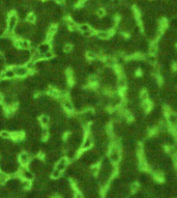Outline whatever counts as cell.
Segmentation results:
<instances>
[{
    "instance_id": "obj_1",
    "label": "cell",
    "mask_w": 177,
    "mask_h": 198,
    "mask_svg": "<svg viewBox=\"0 0 177 198\" xmlns=\"http://www.w3.org/2000/svg\"><path fill=\"white\" fill-rule=\"evenodd\" d=\"M109 160L113 166H118L119 162L121 161V149L118 142L112 141L109 148Z\"/></svg>"
},
{
    "instance_id": "obj_2",
    "label": "cell",
    "mask_w": 177,
    "mask_h": 198,
    "mask_svg": "<svg viewBox=\"0 0 177 198\" xmlns=\"http://www.w3.org/2000/svg\"><path fill=\"white\" fill-rule=\"evenodd\" d=\"M14 45L19 50H28L31 48V42L24 38V37L16 36L14 40Z\"/></svg>"
},
{
    "instance_id": "obj_3",
    "label": "cell",
    "mask_w": 177,
    "mask_h": 198,
    "mask_svg": "<svg viewBox=\"0 0 177 198\" xmlns=\"http://www.w3.org/2000/svg\"><path fill=\"white\" fill-rule=\"evenodd\" d=\"M94 145V141H93V137L90 134V132H88L86 134V136L83 139V142L81 144V150L82 152H86V150H89L91 149Z\"/></svg>"
},
{
    "instance_id": "obj_4",
    "label": "cell",
    "mask_w": 177,
    "mask_h": 198,
    "mask_svg": "<svg viewBox=\"0 0 177 198\" xmlns=\"http://www.w3.org/2000/svg\"><path fill=\"white\" fill-rule=\"evenodd\" d=\"M31 161V156L28 152H22L18 155V163L20 164L21 166H28V164Z\"/></svg>"
},
{
    "instance_id": "obj_5",
    "label": "cell",
    "mask_w": 177,
    "mask_h": 198,
    "mask_svg": "<svg viewBox=\"0 0 177 198\" xmlns=\"http://www.w3.org/2000/svg\"><path fill=\"white\" fill-rule=\"evenodd\" d=\"M14 70L16 73V77L21 78V79L28 77L29 73H30V71L26 68V66H14Z\"/></svg>"
},
{
    "instance_id": "obj_6",
    "label": "cell",
    "mask_w": 177,
    "mask_h": 198,
    "mask_svg": "<svg viewBox=\"0 0 177 198\" xmlns=\"http://www.w3.org/2000/svg\"><path fill=\"white\" fill-rule=\"evenodd\" d=\"M69 159L67 157H61V158L56 162L55 164V168L60 171H65L67 169V167H69Z\"/></svg>"
},
{
    "instance_id": "obj_7",
    "label": "cell",
    "mask_w": 177,
    "mask_h": 198,
    "mask_svg": "<svg viewBox=\"0 0 177 198\" xmlns=\"http://www.w3.org/2000/svg\"><path fill=\"white\" fill-rule=\"evenodd\" d=\"M16 77V73H15L14 66L12 68H5L3 70L2 73L0 74V80L1 79H9V80H12Z\"/></svg>"
},
{
    "instance_id": "obj_8",
    "label": "cell",
    "mask_w": 177,
    "mask_h": 198,
    "mask_svg": "<svg viewBox=\"0 0 177 198\" xmlns=\"http://www.w3.org/2000/svg\"><path fill=\"white\" fill-rule=\"evenodd\" d=\"M151 176L154 181L157 183H164L166 179V176L160 169H152L151 170Z\"/></svg>"
},
{
    "instance_id": "obj_9",
    "label": "cell",
    "mask_w": 177,
    "mask_h": 198,
    "mask_svg": "<svg viewBox=\"0 0 177 198\" xmlns=\"http://www.w3.org/2000/svg\"><path fill=\"white\" fill-rule=\"evenodd\" d=\"M36 50L40 52V54H45V53H47L48 51L52 50V43L47 42V40L46 42H43V43H40V45H37Z\"/></svg>"
},
{
    "instance_id": "obj_10",
    "label": "cell",
    "mask_w": 177,
    "mask_h": 198,
    "mask_svg": "<svg viewBox=\"0 0 177 198\" xmlns=\"http://www.w3.org/2000/svg\"><path fill=\"white\" fill-rule=\"evenodd\" d=\"M167 116V123L170 128H177V114L173 112H169Z\"/></svg>"
},
{
    "instance_id": "obj_11",
    "label": "cell",
    "mask_w": 177,
    "mask_h": 198,
    "mask_svg": "<svg viewBox=\"0 0 177 198\" xmlns=\"http://www.w3.org/2000/svg\"><path fill=\"white\" fill-rule=\"evenodd\" d=\"M113 34H114V30L113 29H110V30H100V31L97 32V38L103 40H107Z\"/></svg>"
},
{
    "instance_id": "obj_12",
    "label": "cell",
    "mask_w": 177,
    "mask_h": 198,
    "mask_svg": "<svg viewBox=\"0 0 177 198\" xmlns=\"http://www.w3.org/2000/svg\"><path fill=\"white\" fill-rule=\"evenodd\" d=\"M38 121H40V126H44V128H48L51 124V118L48 114H42L38 118Z\"/></svg>"
},
{
    "instance_id": "obj_13",
    "label": "cell",
    "mask_w": 177,
    "mask_h": 198,
    "mask_svg": "<svg viewBox=\"0 0 177 198\" xmlns=\"http://www.w3.org/2000/svg\"><path fill=\"white\" fill-rule=\"evenodd\" d=\"M104 63H105L107 66H109V68H115V66H117L118 61H117V59L115 57H113V56H108V57H105Z\"/></svg>"
},
{
    "instance_id": "obj_14",
    "label": "cell",
    "mask_w": 177,
    "mask_h": 198,
    "mask_svg": "<svg viewBox=\"0 0 177 198\" xmlns=\"http://www.w3.org/2000/svg\"><path fill=\"white\" fill-rule=\"evenodd\" d=\"M159 49H160L159 48V43L155 42V40H151V43L149 44V48H148L149 53L152 55H155L157 53V51H159Z\"/></svg>"
},
{
    "instance_id": "obj_15",
    "label": "cell",
    "mask_w": 177,
    "mask_h": 198,
    "mask_svg": "<svg viewBox=\"0 0 177 198\" xmlns=\"http://www.w3.org/2000/svg\"><path fill=\"white\" fill-rule=\"evenodd\" d=\"M141 108L144 112H151L152 110V103L149 100L142 101V104H141Z\"/></svg>"
},
{
    "instance_id": "obj_16",
    "label": "cell",
    "mask_w": 177,
    "mask_h": 198,
    "mask_svg": "<svg viewBox=\"0 0 177 198\" xmlns=\"http://www.w3.org/2000/svg\"><path fill=\"white\" fill-rule=\"evenodd\" d=\"M21 189L24 190V191H28V190L31 189L32 187V181H29V179H25L23 178L22 181H21Z\"/></svg>"
},
{
    "instance_id": "obj_17",
    "label": "cell",
    "mask_w": 177,
    "mask_h": 198,
    "mask_svg": "<svg viewBox=\"0 0 177 198\" xmlns=\"http://www.w3.org/2000/svg\"><path fill=\"white\" fill-rule=\"evenodd\" d=\"M12 139L14 141H23L24 139V133L16 131V132H12Z\"/></svg>"
},
{
    "instance_id": "obj_18",
    "label": "cell",
    "mask_w": 177,
    "mask_h": 198,
    "mask_svg": "<svg viewBox=\"0 0 177 198\" xmlns=\"http://www.w3.org/2000/svg\"><path fill=\"white\" fill-rule=\"evenodd\" d=\"M61 176H62V171H60V170L56 169V168H54V169L52 170L51 174H50V177H51L52 179H55V181H57V179L61 178Z\"/></svg>"
},
{
    "instance_id": "obj_19",
    "label": "cell",
    "mask_w": 177,
    "mask_h": 198,
    "mask_svg": "<svg viewBox=\"0 0 177 198\" xmlns=\"http://www.w3.org/2000/svg\"><path fill=\"white\" fill-rule=\"evenodd\" d=\"M25 66L30 72H34L35 69H36V61L33 60V59H30V60L25 63Z\"/></svg>"
},
{
    "instance_id": "obj_20",
    "label": "cell",
    "mask_w": 177,
    "mask_h": 198,
    "mask_svg": "<svg viewBox=\"0 0 177 198\" xmlns=\"http://www.w3.org/2000/svg\"><path fill=\"white\" fill-rule=\"evenodd\" d=\"M0 137L2 138V139H9V138H12V132H9V130H1L0 131Z\"/></svg>"
},
{
    "instance_id": "obj_21",
    "label": "cell",
    "mask_w": 177,
    "mask_h": 198,
    "mask_svg": "<svg viewBox=\"0 0 177 198\" xmlns=\"http://www.w3.org/2000/svg\"><path fill=\"white\" fill-rule=\"evenodd\" d=\"M54 57H55V53L53 50H50V51H48L47 53L43 54V59H46V60H48V61L52 60Z\"/></svg>"
},
{
    "instance_id": "obj_22",
    "label": "cell",
    "mask_w": 177,
    "mask_h": 198,
    "mask_svg": "<svg viewBox=\"0 0 177 198\" xmlns=\"http://www.w3.org/2000/svg\"><path fill=\"white\" fill-rule=\"evenodd\" d=\"M139 189H140V184H139V183H136V181L131 183V186H129V191H131V193H133V194L137 193L138 191H139Z\"/></svg>"
},
{
    "instance_id": "obj_23",
    "label": "cell",
    "mask_w": 177,
    "mask_h": 198,
    "mask_svg": "<svg viewBox=\"0 0 177 198\" xmlns=\"http://www.w3.org/2000/svg\"><path fill=\"white\" fill-rule=\"evenodd\" d=\"M2 171V170H1ZM9 174H7V173L5 172H1L0 173V185H5V183L7 181H9Z\"/></svg>"
},
{
    "instance_id": "obj_24",
    "label": "cell",
    "mask_w": 177,
    "mask_h": 198,
    "mask_svg": "<svg viewBox=\"0 0 177 198\" xmlns=\"http://www.w3.org/2000/svg\"><path fill=\"white\" fill-rule=\"evenodd\" d=\"M78 29H79L82 33H84V32H86V31H89V30H90V29H92V28L90 27V25H88V24L81 23L80 25H79V27H78Z\"/></svg>"
},
{
    "instance_id": "obj_25",
    "label": "cell",
    "mask_w": 177,
    "mask_h": 198,
    "mask_svg": "<svg viewBox=\"0 0 177 198\" xmlns=\"http://www.w3.org/2000/svg\"><path fill=\"white\" fill-rule=\"evenodd\" d=\"M36 21V16L34 14H28L27 15V18H26V22L29 24H33L35 23Z\"/></svg>"
},
{
    "instance_id": "obj_26",
    "label": "cell",
    "mask_w": 177,
    "mask_h": 198,
    "mask_svg": "<svg viewBox=\"0 0 177 198\" xmlns=\"http://www.w3.org/2000/svg\"><path fill=\"white\" fill-rule=\"evenodd\" d=\"M63 52L65 53H71L73 52V45L69 43H66L64 46H63Z\"/></svg>"
},
{
    "instance_id": "obj_27",
    "label": "cell",
    "mask_w": 177,
    "mask_h": 198,
    "mask_svg": "<svg viewBox=\"0 0 177 198\" xmlns=\"http://www.w3.org/2000/svg\"><path fill=\"white\" fill-rule=\"evenodd\" d=\"M105 14H106V11H105V9H103V7H98V9H96L97 17H104Z\"/></svg>"
},
{
    "instance_id": "obj_28",
    "label": "cell",
    "mask_w": 177,
    "mask_h": 198,
    "mask_svg": "<svg viewBox=\"0 0 177 198\" xmlns=\"http://www.w3.org/2000/svg\"><path fill=\"white\" fill-rule=\"evenodd\" d=\"M74 198H85V196H84V194L81 192L80 190H77L74 193Z\"/></svg>"
},
{
    "instance_id": "obj_29",
    "label": "cell",
    "mask_w": 177,
    "mask_h": 198,
    "mask_svg": "<svg viewBox=\"0 0 177 198\" xmlns=\"http://www.w3.org/2000/svg\"><path fill=\"white\" fill-rule=\"evenodd\" d=\"M55 2L57 4H60V5H63L65 3V0H55Z\"/></svg>"
},
{
    "instance_id": "obj_30",
    "label": "cell",
    "mask_w": 177,
    "mask_h": 198,
    "mask_svg": "<svg viewBox=\"0 0 177 198\" xmlns=\"http://www.w3.org/2000/svg\"><path fill=\"white\" fill-rule=\"evenodd\" d=\"M120 0H111V3H113L114 5H117L118 3H119Z\"/></svg>"
}]
</instances>
